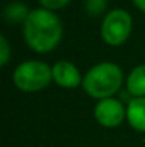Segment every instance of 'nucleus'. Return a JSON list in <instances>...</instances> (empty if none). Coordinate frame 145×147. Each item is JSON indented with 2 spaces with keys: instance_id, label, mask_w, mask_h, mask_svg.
Masks as SVG:
<instances>
[{
  "instance_id": "f257e3e1",
  "label": "nucleus",
  "mask_w": 145,
  "mask_h": 147,
  "mask_svg": "<svg viewBox=\"0 0 145 147\" xmlns=\"http://www.w3.org/2000/svg\"><path fill=\"white\" fill-rule=\"evenodd\" d=\"M23 36L33 51L48 53L57 47L63 37V23L51 10L34 9L23 23Z\"/></svg>"
},
{
  "instance_id": "f03ea898",
  "label": "nucleus",
  "mask_w": 145,
  "mask_h": 147,
  "mask_svg": "<svg viewBox=\"0 0 145 147\" xmlns=\"http://www.w3.org/2000/svg\"><path fill=\"white\" fill-rule=\"evenodd\" d=\"M124 74L118 64L101 61L93 66L83 77V89L93 98L104 100L112 97L122 86Z\"/></svg>"
},
{
  "instance_id": "7ed1b4c3",
  "label": "nucleus",
  "mask_w": 145,
  "mask_h": 147,
  "mask_svg": "<svg viewBox=\"0 0 145 147\" xmlns=\"http://www.w3.org/2000/svg\"><path fill=\"white\" fill-rule=\"evenodd\" d=\"M53 80V70L44 61L26 60L13 71V83L21 92H40Z\"/></svg>"
},
{
  "instance_id": "20e7f679",
  "label": "nucleus",
  "mask_w": 145,
  "mask_h": 147,
  "mask_svg": "<svg viewBox=\"0 0 145 147\" xmlns=\"http://www.w3.org/2000/svg\"><path fill=\"white\" fill-rule=\"evenodd\" d=\"M132 30V17L124 9H114L108 11L101 24V37L110 46L124 45Z\"/></svg>"
},
{
  "instance_id": "39448f33",
  "label": "nucleus",
  "mask_w": 145,
  "mask_h": 147,
  "mask_svg": "<svg viewBox=\"0 0 145 147\" xmlns=\"http://www.w3.org/2000/svg\"><path fill=\"white\" fill-rule=\"evenodd\" d=\"M94 117L102 127H117L127 119V109L118 98H104L96 104Z\"/></svg>"
},
{
  "instance_id": "423d86ee",
  "label": "nucleus",
  "mask_w": 145,
  "mask_h": 147,
  "mask_svg": "<svg viewBox=\"0 0 145 147\" xmlns=\"http://www.w3.org/2000/svg\"><path fill=\"white\" fill-rule=\"evenodd\" d=\"M53 80L64 89H76L83 84V77L77 66L68 60H60L53 67Z\"/></svg>"
},
{
  "instance_id": "0eeeda50",
  "label": "nucleus",
  "mask_w": 145,
  "mask_h": 147,
  "mask_svg": "<svg viewBox=\"0 0 145 147\" xmlns=\"http://www.w3.org/2000/svg\"><path fill=\"white\" fill-rule=\"evenodd\" d=\"M127 120L130 126L145 133V97H132L127 104Z\"/></svg>"
},
{
  "instance_id": "6e6552de",
  "label": "nucleus",
  "mask_w": 145,
  "mask_h": 147,
  "mask_svg": "<svg viewBox=\"0 0 145 147\" xmlns=\"http://www.w3.org/2000/svg\"><path fill=\"white\" fill-rule=\"evenodd\" d=\"M127 92L132 97H145V64L134 67L127 77Z\"/></svg>"
},
{
  "instance_id": "1a4fd4ad",
  "label": "nucleus",
  "mask_w": 145,
  "mask_h": 147,
  "mask_svg": "<svg viewBox=\"0 0 145 147\" xmlns=\"http://www.w3.org/2000/svg\"><path fill=\"white\" fill-rule=\"evenodd\" d=\"M30 10L27 9V6L21 1H10L4 6L3 11H1V17L11 24H17V23H24L27 16H29Z\"/></svg>"
},
{
  "instance_id": "9d476101",
  "label": "nucleus",
  "mask_w": 145,
  "mask_h": 147,
  "mask_svg": "<svg viewBox=\"0 0 145 147\" xmlns=\"http://www.w3.org/2000/svg\"><path fill=\"white\" fill-rule=\"evenodd\" d=\"M107 4L108 0H86V11L90 16L97 17L107 9Z\"/></svg>"
},
{
  "instance_id": "9b49d317",
  "label": "nucleus",
  "mask_w": 145,
  "mask_h": 147,
  "mask_svg": "<svg viewBox=\"0 0 145 147\" xmlns=\"http://www.w3.org/2000/svg\"><path fill=\"white\" fill-rule=\"evenodd\" d=\"M11 56V46L6 36H0V66L4 67Z\"/></svg>"
},
{
  "instance_id": "f8f14e48",
  "label": "nucleus",
  "mask_w": 145,
  "mask_h": 147,
  "mask_svg": "<svg viewBox=\"0 0 145 147\" xmlns=\"http://www.w3.org/2000/svg\"><path fill=\"white\" fill-rule=\"evenodd\" d=\"M39 3L41 4L43 9H47V10H58V9H63L65 7L70 0H39Z\"/></svg>"
},
{
  "instance_id": "ddd939ff",
  "label": "nucleus",
  "mask_w": 145,
  "mask_h": 147,
  "mask_svg": "<svg viewBox=\"0 0 145 147\" xmlns=\"http://www.w3.org/2000/svg\"><path fill=\"white\" fill-rule=\"evenodd\" d=\"M132 3L137 9H140L141 11L145 13V0H132Z\"/></svg>"
}]
</instances>
